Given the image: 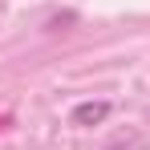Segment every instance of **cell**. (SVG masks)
Wrapping results in <instances>:
<instances>
[{
	"instance_id": "6da1fadb",
	"label": "cell",
	"mask_w": 150,
	"mask_h": 150,
	"mask_svg": "<svg viewBox=\"0 0 150 150\" xmlns=\"http://www.w3.org/2000/svg\"><path fill=\"white\" fill-rule=\"evenodd\" d=\"M105 118H110V101H81V105H73V114H69L73 126H101Z\"/></svg>"
}]
</instances>
